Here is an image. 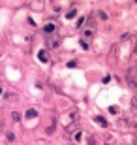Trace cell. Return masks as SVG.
Here are the masks:
<instances>
[{
    "mask_svg": "<svg viewBox=\"0 0 137 145\" xmlns=\"http://www.w3.org/2000/svg\"><path fill=\"white\" fill-rule=\"evenodd\" d=\"M6 138H8V141H15V136H13L11 132H8V136H6Z\"/></svg>",
    "mask_w": 137,
    "mask_h": 145,
    "instance_id": "ba28073f",
    "label": "cell"
},
{
    "mask_svg": "<svg viewBox=\"0 0 137 145\" xmlns=\"http://www.w3.org/2000/svg\"><path fill=\"white\" fill-rule=\"evenodd\" d=\"M11 119L13 121H19V119H21V115H19V113H11Z\"/></svg>",
    "mask_w": 137,
    "mask_h": 145,
    "instance_id": "9c48e42d",
    "label": "cell"
},
{
    "mask_svg": "<svg viewBox=\"0 0 137 145\" xmlns=\"http://www.w3.org/2000/svg\"><path fill=\"white\" fill-rule=\"evenodd\" d=\"M135 104H137V98H135Z\"/></svg>",
    "mask_w": 137,
    "mask_h": 145,
    "instance_id": "7c38bea8",
    "label": "cell"
},
{
    "mask_svg": "<svg viewBox=\"0 0 137 145\" xmlns=\"http://www.w3.org/2000/svg\"><path fill=\"white\" fill-rule=\"evenodd\" d=\"M36 117H38V111L36 109H28L26 111V119H36Z\"/></svg>",
    "mask_w": 137,
    "mask_h": 145,
    "instance_id": "277c9868",
    "label": "cell"
},
{
    "mask_svg": "<svg viewBox=\"0 0 137 145\" xmlns=\"http://www.w3.org/2000/svg\"><path fill=\"white\" fill-rule=\"evenodd\" d=\"M55 28H56V26L53 25V23H47V25L43 26V30H45V34H53V32H55Z\"/></svg>",
    "mask_w": 137,
    "mask_h": 145,
    "instance_id": "3957f363",
    "label": "cell"
},
{
    "mask_svg": "<svg viewBox=\"0 0 137 145\" xmlns=\"http://www.w3.org/2000/svg\"><path fill=\"white\" fill-rule=\"evenodd\" d=\"M130 79H132V83L137 87V64L133 66L132 70H130Z\"/></svg>",
    "mask_w": 137,
    "mask_h": 145,
    "instance_id": "6da1fadb",
    "label": "cell"
},
{
    "mask_svg": "<svg viewBox=\"0 0 137 145\" xmlns=\"http://www.w3.org/2000/svg\"><path fill=\"white\" fill-rule=\"evenodd\" d=\"M94 121L100 124V126H107V121L103 119V117H94Z\"/></svg>",
    "mask_w": 137,
    "mask_h": 145,
    "instance_id": "5b68a950",
    "label": "cell"
},
{
    "mask_svg": "<svg viewBox=\"0 0 137 145\" xmlns=\"http://www.w3.org/2000/svg\"><path fill=\"white\" fill-rule=\"evenodd\" d=\"M83 23H85V17H81V19L77 21V28H81V26H83Z\"/></svg>",
    "mask_w": 137,
    "mask_h": 145,
    "instance_id": "30bf717a",
    "label": "cell"
},
{
    "mask_svg": "<svg viewBox=\"0 0 137 145\" xmlns=\"http://www.w3.org/2000/svg\"><path fill=\"white\" fill-rule=\"evenodd\" d=\"M135 2H137V0H135Z\"/></svg>",
    "mask_w": 137,
    "mask_h": 145,
    "instance_id": "4fadbf2b",
    "label": "cell"
},
{
    "mask_svg": "<svg viewBox=\"0 0 137 145\" xmlns=\"http://www.w3.org/2000/svg\"><path fill=\"white\" fill-rule=\"evenodd\" d=\"M75 15H77V9H69V11L66 13V17H68V19H73Z\"/></svg>",
    "mask_w": 137,
    "mask_h": 145,
    "instance_id": "8992f818",
    "label": "cell"
},
{
    "mask_svg": "<svg viewBox=\"0 0 137 145\" xmlns=\"http://www.w3.org/2000/svg\"><path fill=\"white\" fill-rule=\"evenodd\" d=\"M79 43H81V47H83V49H85V51H86V49H88V43H86V40H81V42H79Z\"/></svg>",
    "mask_w": 137,
    "mask_h": 145,
    "instance_id": "52a82bcc",
    "label": "cell"
},
{
    "mask_svg": "<svg viewBox=\"0 0 137 145\" xmlns=\"http://www.w3.org/2000/svg\"><path fill=\"white\" fill-rule=\"evenodd\" d=\"M73 66H77V62H75V60H69V62H68V68H73Z\"/></svg>",
    "mask_w": 137,
    "mask_h": 145,
    "instance_id": "8fae6325",
    "label": "cell"
},
{
    "mask_svg": "<svg viewBox=\"0 0 137 145\" xmlns=\"http://www.w3.org/2000/svg\"><path fill=\"white\" fill-rule=\"evenodd\" d=\"M38 59L41 60V62H45V64L49 62V55H47V53H45V49H41V51L38 53Z\"/></svg>",
    "mask_w": 137,
    "mask_h": 145,
    "instance_id": "7a4b0ae2",
    "label": "cell"
}]
</instances>
